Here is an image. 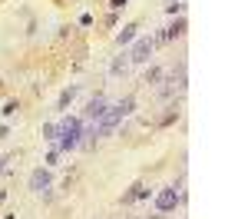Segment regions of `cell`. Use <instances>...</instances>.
Wrapping results in <instances>:
<instances>
[{
	"label": "cell",
	"instance_id": "cell-1",
	"mask_svg": "<svg viewBox=\"0 0 248 219\" xmlns=\"http://www.w3.org/2000/svg\"><path fill=\"white\" fill-rule=\"evenodd\" d=\"M133 110H136V97H123V100H116V103H109V106H106V113L96 119V123H90V126H93L96 136H109V133H113V130L129 117Z\"/></svg>",
	"mask_w": 248,
	"mask_h": 219
},
{
	"label": "cell",
	"instance_id": "cell-2",
	"mask_svg": "<svg viewBox=\"0 0 248 219\" xmlns=\"http://www.w3.org/2000/svg\"><path fill=\"white\" fill-rule=\"evenodd\" d=\"M79 139H83V119L79 117H63L57 123V150L60 153H70L77 150Z\"/></svg>",
	"mask_w": 248,
	"mask_h": 219
},
{
	"label": "cell",
	"instance_id": "cell-3",
	"mask_svg": "<svg viewBox=\"0 0 248 219\" xmlns=\"http://www.w3.org/2000/svg\"><path fill=\"white\" fill-rule=\"evenodd\" d=\"M159 83H162V86H159V100L182 97V93H186V83H189V77H186V60H179L169 73H162Z\"/></svg>",
	"mask_w": 248,
	"mask_h": 219
},
{
	"label": "cell",
	"instance_id": "cell-4",
	"mask_svg": "<svg viewBox=\"0 0 248 219\" xmlns=\"http://www.w3.org/2000/svg\"><path fill=\"white\" fill-rule=\"evenodd\" d=\"M153 53H155V37H139L126 57H129V63H149Z\"/></svg>",
	"mask_w": 248,
	"mask_h": 219
},
{
	"label": "cell",
	"instance_id": "cell-5",
	"mask_svg": "<svg viewBox=\"0 0 248 219\" xmlns=\"http://www.w3.org/2000/svg\"><path fill=\"white\" fill-rule=\"evenodd\" d=\"M175 206H179V189L175 186H166V189L155 193V213H172Z\"/></svg>",
	"mask_w": 248,
	"mask_h": 219
},
{
	"label": "cell",
	"instance_id": "cell-6",
	"mask_svg": "<svg viewBox=\"0 0 248 219\" xmlns=\"http://www.w3.org/2000/svg\"><path fill=\"white\" fill-rule=\"evenodd\" d=\"M106 106H109V100L103 97V93H96V97L86 103V113H83V117H86V123H96V119L106 113Z\"/></svg>",
	"mask_w": 248,
	"mask_h": 219
},
{
	"label": "cell",
	"instance_id": "cell-7",
	"mask_svg": "<svg viewBox=\"0 0 248 219\" xmlns=\"http://www.w3.org/2000/svg\"><path fill=\"white\" fill-rule=\"evenodd\" d=\"M27 183H30V189H33V193H43V189H50V186H53V176H50V169H43V166H40V169L30 173Z\"/></svg>",
	"mask_w": 248,
	"mask_h": 219
},
{
	"label": "cell",
	"instance_id": "cell-8",
	"mask_svg": "<svg viewBox=\"0 0 248 219\" xmlns=\"http://www.w3.org/2000/svg\"><path fill=\"white\" fill-rule=\"evenodd\" d=\"M182 34H186V17L172 20L169 27H166V34H159V37H155V47H159V43H169V40H175V37H182Z\"/></svg>",
	"mask_w": 248,
	"mask_h": 219
},
{
	"label": "cell",
	"instance_id": "cell-9",
	"mask_svg": "<svg viewBox=\"0 0 248 219\" xmlns=\"http://www.w3.org/2000/svg\"><path fill=\"white\" fill-rule=\"evenodd\" d=\"M136 30H139L136 23H126V27L119 30V37H116V43H119V47H129V43L136 40Z\"/></svg>",
	"mask_w": 248,
	"mask_h": 219
},
{
	"label": "cell",
	"instance_id": "cell-10",
	"mask_svg": "<svg viewBox=\"0 0 248 219\" xmlns=\"http://www.w3.org/2000/svg\"><path fill=\"white\" fill-rule=\"evenodd\" d=\"M73 97H77V86H66V90L60 93V100H57V110H66V106L73 103Z\"/></svg>",
	"mask_w": 248,
	"mask_h": 219
},
{
	"label": "cell",
	"instance_id": "cell-11",
	"mask_svg": "<svg viewBox=\"0 0 248 219\" xmlns=\"http://www.w3.org/2000/svg\"><path fill=\"white\" fill-rule=\"evenodd\" d=\"M126 67H129V57H126V53H119V57L113 60V67H109V73L119 77V73H126Z\"/></svg>",
	"mask_w": 248,
	"mask_h": 219
},
{
	"label": "cell",
	"instance_id": "cell-12",
	"mask_svg": "<svg viewBox=\"0 0 248 219\" xmlns=\"http://www.w3.org/2000/svg\"><path fill=\"white\" fill-rule=\"evenodd\" d=\"M159 80H162V67H149L146 77H142V83H146V86H155Z\"/></svg>",
	"mask_w": 248,
	"mask_h": 219
},
{
	"label": "cell",
	"instance_id": "cell-13",
	"mask_svg": "<svg viewBox=\"0 0 248 219\" xmlns=\"http://www.w3.org/2000/svg\"><path fill=\"white\" fill-rule=\"evenodd\" d=\"M17 153H7V156H0V176H3V173H10V169H14V163H17Z\"/></svg>",
	"mask_w": 248,
	"mask_h": 219
},
{
	"label": "cell",
	"instance_id": "cell-14",
	"mask_svg": "<svg viewBox=\"0 0 248 219\" xmlns=\"http://www.w3.org/2000/svg\"><path fill=\"white\" fill-rule=\"evenodd\" d=\"M139 186H142V183H136V186H129V189L123 193V206H129V202H136V199H139Z\"/></svg>",
	"mask_w": 248,
	"mask_h": 219
},
{
	"label": "cell",
	"instance_id": "cell-15",
	"mask_svg": "<svg viewBox=\"0 0 248 219\" xmlns=\"http://www.w3.org/2000/svg\"><path fill=\"white\" fill-rule=\"evenodd\" d=\"M43 139L57 143V123H43Z\"/></svg>",
	"mask_w": 248,
	"mask_h": 219
},
{
	"label": "cell",
	"instance_id": "cell-16",
	"mask_svg": "<svg viewBox=\"0 0 248 219\" xmlns=\"http://www.w3.org/2000/svg\"><path fill=\"white\" fill-rule=\"evenodd\" d=\"M166 14H182V0H162Z\"/></svg>",
	"mask_w": 248,
	"mask_h": 219
},
{
	"label": "cell",
	"instance_id": "cell-17",
	"mask_svg": "<svg viewBox=\"0 0 248 219\" xmlns=\"http://www.w3.org/2000/svg\"><path fill=\"white\" fill-rule=\"evenodd\" d=\"M57 159H60V150H57V146H53V150L46 153V166H57Z\"/></svg>",
	"mask_w": 248,
	"mask_h": 219
},
{
	"label": "cell",
	"instance_id": "cell-18",
	"mask_svg": "<svg viewBox=\"0 0 248 219\" xmlns=\"http://www.w3.org/2000/svg\"><path fill=\"white\" fill-rule=\"evenodd\" d=\"M20 106H17V100H10V103H7V106H3V113H7V117H14V113H17Z\"/></svg>",
	"mask_w": 248,
	"mask_h": 219
},
{
	"label": "cell",
	"instance_id": "cell-19",
	"mask_svg": "<svg viewBox=\"0 0 248 219\" xmlns=\"http://www.w3.org/2000/svg\"><path fill=\"white\" fill-rule=\"evenodd\" d=\"M129 0H109V10H119V7H126Z\"/></svg>",
	"mask_w": 248,
	"mask_h": 219
},
{
	"label": "cell",
	"instance_id": "cell-20",
	"mask_svg": "<svg viewBox=\"0 0 248 219\" xmlns=\"http://www.w3.org/2000/svg\"><path fill=\"white\" fill-rule=\"evenodd\" d=\"M149 219H159V216H149Z\"/></svg>",
	"mask_w": 248,
	"mask_h": 219
}]
</instances>
